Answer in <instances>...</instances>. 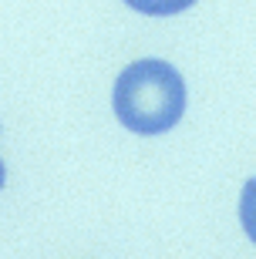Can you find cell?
<instances>
[{
  "label": "cell",
  "instance_id": "3957f363",
  "mask_svg": "<svg viewBox=\"0 0 256 259\" xmlns=\"http://www.w3.org/2000/svg\"><path fill=\"white\" fill-rule=\"evenodd\" d=\"M239 222H243L249 242H256V179H249L243 185V195H239Z\"/></svg>",
  "mask_w": 256,
  "mask_h": 259
},
{
  "label": "cell",
  "instance_id": "277c9868",
  "mask_svg": "<svg viewBox=\"0 0 256 259\" xmlns=\"http://www.w3.org/2000/svg\"><path fill=\"white\" fill-rule=\"evenodd\" d=\"M4 179H7V168H4V162H0V189H4Z\"/></svg>",
  "mask_w": 256,
  "mask_h": 259
},
{
  "label": "cell",
  "instance_id": "7a4b0ae2",
  "mask_svg": "<svg viewBox=\"0 0 256 259\" xmlns=\"http://www.w3.org/2000/svg\"><path fill=\"white\" fill-rule=\"evenodd\" d=\"M125 4L138 14H149V17H172V14L189 10L196 0H125Z\"/></svg>",
  "mask_w": 256,
  "mask_h": 259
},
{
  "label": "cell",
  "instance_id": "6da1fadb",
  "mask_svg": "<svg viewBox=\"0 0 256 259\" xmlns=\"http://www.w3.org/2000/svg\"><path fill=\"white\" fill-rule=\"evenodd\" d=\"M115 115L135 135H162L186 111V81L169 61L145 58L128 64L115 81Z\"/></svg>",
  "mask_w": 256,
  "mask_h": 259
}]
</instances>
